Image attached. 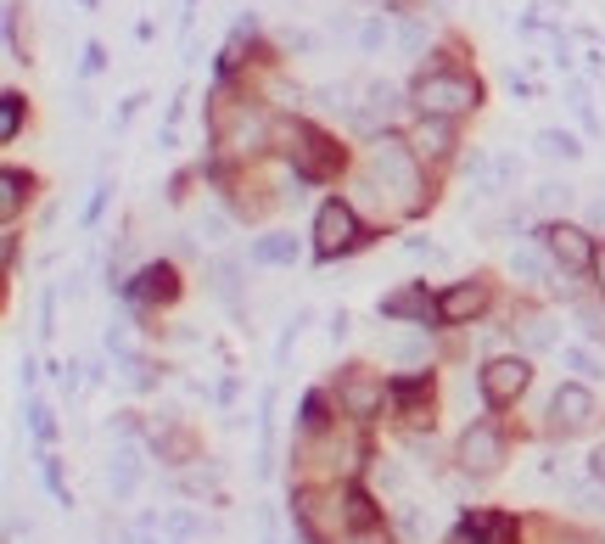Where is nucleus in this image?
<instances>
[{"mask_svg": "<svg viewBox=\"0 0 605 544\" xmlns=\"http://www.w3.org/2000/svg\"><path fill=\"white\" fill-rule=\"evenodd\" d=\"M516 343L527 348V354L555 348V320H549V315H516Z\"/></svg>", "mask_w": 605, "mask_h": 544, "instance_id": "obj_19", "label": "nucleus"}, {"mask_svg": "<svg viewBox=\"0 0 605 544\" xmlns=\"http://www.w3.org/2000/svg\"><path fill=\"white\" fill-rule=\"evenodd\" d=\"M381 45H387V23H381V17H370V23H359V51H365V57H376Z\"/></svg>", "mask_w": 605, "mask_h": 544, "instance_id": "obj_31", "label": "nucleus"}, {"mask_svg": "<svg viewBox=\"0 0 605 544\" xmlns=\"http://www.w3.org/2000/svg\"><path fill=\"white\" fill-rule=\"evenodd\" d=\"M538 158L572 163V158H583V146H577V135H566V129H538Z\"/></svg>", "mask_w": 605, "mask_h": 544, "instance_id": "obj_21", "label": "nucleus"}, {"mask_svg": "<svg viewBox=\"0 0 605 544\" xmlns=\"http://www.w3.org/2000/svg\"><path fill=\"white\" fill-rule=\"evenodd\" d=\"M432 528H437V505H404V511H398V533H404L409 544H421Z\"/></svg>", "mask_w": 605, "mask_h": 544, "instance_id": "obj_22", "label": "nucleus"}, {"mask_svg": "<svg viewBox=\"0 0 605 544\" xmlns=\"http://www.w3.org/2000/svg\"><path fill=\"white\" fill-rule=\"evenodd\" d=\"M337 399H342L348 416H376L381 399H387V387H381L376 371H348V376H342V387H337Z\"/></svg>", "mask_w": 605, "mask_h": 544, "instance_id": "obj_11", "label": "nucleus"}, {"mask_svg": "<svg viewBox=\"0 0 605 544\" xmlns=\"http://www.w3.org/2000/svg\"><path fill=\"white\" fill-rule=\"evenodd\" d=\"M225 230H230V219L219 214V208H213V214L202 208V214H197V236H202V242H225Z\"/></svg>", "mask_w": 605, "mask_h": 544, "instance_id": "obj_30", "label": "nucleus"}, {"mask_svg": "<svg viewBox=\"0 0 605 544\" xmlns=\"http://www.w3.org/2000/svg\"><path fill=\"white\" fill-rule=\"evenodd\" d=\"M572 197H577L572 186H561V180H549V186H538L533 208H544V214H561V208H572Z\"/></svg>", "mask_w": 605, "mask_h": 544, "instance_id": "obj_26", "label": "nucleus"}, {"mask_svg": "<svg viewBox=\"0 0 605 544\" xmlns=\"http://www.w3.org/2000/svg\"><path fill=\"white\" fill-rule=\"evenodd\" d=\"M398 113H404V96H398V85H387V79H370V85H365V101L353 107V124H359V129H381V124H393Z\"/></svg>", "mask_w": 605, "mask_h": 544, "instance_id": "obj_10", "label": "nucleus"}, {"mask_svg": "<svg viewBox=\"0 0 605 544\" xmlns=\"http://www.w3.org/2000/svg\"><path fill=\"white\" fill-rule=\"evenodd\" d=\"M432 309L437 303L426 298V287H404V292H393V298H381V315H404V320H432Z\"/></svg>", "mask_w": 605, "mask_h": 544, "instance_id": "obj_18", "label": "nucleus"}, {"mask_svg": "<svg viewBox=\"0 0 605 544\" xmlns=\"http://www.w3.org/2000/svg\"><path fill=\"white\" fill-rule=\"evenodd\" d=\"M17 124H23V96H12V90H6V96H0V141H12Z\"/></svg>", "mask_w": 605, "mask_h": 544, "instance_id": "obj_27", "label": "nucleus"}, {"mask_svg": "<svg viewBox=\"0 0 605 544\" xmlns=\"http://www.w3.org/2000/svg\"><path fill=\"white\" fill-rule=\"evenodd\" d=\"M359 242V214H353L348 202H325L320 214H314V253L320 258H337V253H348V247Z\"/></svg>", "mask_w": 605, "mask_h": 544, "instance_id": "obj_5", "label": "nucleus"}, {"mask_svg": "<svg viewBox=\"0 0 605 544\" xmlns=\"http://www.w3.org/2000/svg\"><path fill=\"white\" fill-rule=\"evenodd\" d=\"M0 186H6V197H0V202H6V219H12V214H17V202H23V191H29V174L6 169V174H0Z\"/></svg>", "mask_w": 605, "mask_h": 544, "instance_id": "obj_29", "label": "nucleus"}, {"mask_svg": "<svg viewBox=\"0 0 605 544\" xmlns=\"http://www.w3.org/2000/svg\"><path fill=\"white\" fill-rule=\"evenodd\" d=\"M482 309H488V287H482V281H460V287H449L443 298H437V320H449V326L477 320Z\"/></svg>", "mask_w": 605, "mask_h": 544, "instance_id": "obj_13", "label": "nucleus"}, {"mask_svg": "<svg viewBox=\"0 0 605 544\" xmlns=\"http://www.w3.org/2000/svg\"><path fill=\"white\" fill-rule=\"evenodd\" d=\"M174 292H180V275H174L169 264H146V270L135 275V298L141 303H169Z\"/></svg>", "mask_w": 605, "mask_h": 544, "instance_id": "obj_15", "label": "nucleus"}, {"mask_svg": "<svg viewBox=\"0 0 605 544\" xmlns=\"http://www.w3.org/2000/svg\"><path fill=\"white\" fill-rule=\"evenodd\" d=\"M135 483H141V449H113V460H107V494L113 500H129L135 494Z\"/></svg>", "mask_w": 605, "mask_h": 544, "instance_id": "obj_14", "label": "nucleus"}, {"mask_svg": "<svg viewBox=\"0 0 605 544\" xmlns=\"http://www.w3.org/2000/svg\"><path fill=\"white\" fill-rule=\"evenodd\" d=\"M297 258H303V242L292 230H269L253 242V264H297Z\"/></svg>", "mask_w": 605, "mask_h": 544, "instance_id": "obj_16", "label": "nucleus"}, {"mask_svg": "<svg viewBox=\"0 0 605 544\" xmlns=\"http://www.w3.org/2000/svg\"><path fill=\"white\" fill-rule=\"evenodd\" d=\"M589 472H594V483H605V444L589 455Z\"/></svg>", "mask_w": 605, "mask_h": 544, "instance_id": "obj_35", "label": "nucleus"}, {"mask_svg": "<svg viewBox=\"0 0 605 544\" xmlns=\"http://www.w3.org/2000/svg\"><path fill=\"white\" fill-rule=\"evenodd\" d=\"M527 382H533V365H527V359H493L488 371H482V393H488V404L521 399Z\"/></svg>", "mask_w": 605, "mask_h": 544, "instance_id": "obj_9", "label": "nucleus"}, {"mask_svg": "<svg viewBox=\"0 0 605 544\" xmlns=\"http://www.w3.org/2000/svg\"><path fill=\"white\" fill-rule=\"evenodd\" d=\"M169 533H180V539H185V533H197V516L174 511V516H169Z\"/></svg>", "mask_w": 605, "mask_h": 544, "instance_id": "obj_33", "label": "nucleus"}, {"mask_svg": "<svg viewBox=\"0 0 605 544\" xmlns=\"http://www.w3.org/2000/svg\"><path fill=\"white\" fill-rule=\"evenodd\" d=\"M348 331H353V320H348V315H331V343H342Z\"/></svg>", "mask_w": 605, "mask_h": 544, "instance_id": "obj_34", "label": "nucleus"}, {"mask_svg": "<svg viewBox=\"0 0 605 544\" xmlns=\"http://www.w3.org/2000/svg\"><path fill=\"white\" fill-rule=\"evenodd\" d=\"M510 270H516L521 281H544L549 253H538V247H516V253H510Z\"/></svg>", "mask_w": 605, "mask_h": 544, "instance_id": "obj_24", "label": "nucleus"}, {"mask_svg": "<svg viewBox=\"0 0 605 544\" xmlns=\"http://www.w3.org/2000/svg\"><path fill=\"white\" fill-rule=\"evenodd\" d=\"M426 45H432L426 17H404V23H398V51H404V57H421Z\"/></svg>", "mask_w": 605, "mask_h": 544, "instance_id": "obj_23", "label": "nucleus"}, {"mask_svg": "<svg viewBox=\"0 0 605 544\" xmlns=\"http://www.w3.org/2000/svg\"><path fill=\"white\" fill-rule=\"evenodd\" d=\"M544 253L555 258L566 275H589V264H594L589 236H583V230H572V225H549L544 230Z\"/></svg>", "mask_w": 605, "mask_h": 544, "instance_id": "obj_8", "label": "nucleus"}, {"mask_svg": "<svg viewBox=\"0 0 605 544\" xmlns=\"http://www.w3.org/2000/svg\"><path fill=\"white\" fill-rule=\"evenodd\" d=\"M409 253H415V258H432V264H443V258H449V253H443V247L421 242V236H409Z\"/></svg>", "mask_w": 605, "mask_h": 544, "instance_id": "obj_32", "label": "nucleus"}, {"mask_svg": "<svg viewBox=\"0 0 605 544\" xmlns=\"http://www.w3.org/2000/svg\"><path fill=\"white\" fill-rule=\"evenodd\" d=\"M387 359H393L398 371H421L426 359H432V337L426 331H404V337L387 343Z\"/></svg>", "mask_w": 605, "mask_h": 544, "instance_id": "obj_17", "label": "nucleus"}, {"mask_svg": "<svg viewBox=\"0 0 605 544\" xmlns=\"http://www.w3.org/2000/svg\"><path fill=\"white\" fill-rule=\"evenodd\" d=\"M589 225H594V230H605V197H594V202H589Z\"/></svg>", "mask_w": 605, "mask_h": 544, "instance_id": "obj_36", "label": "nucleus"}, {"mask_svg": "<svg viewBox=\"0 0 605 544\" xmlns=\"http://www.w3.org/2000/svg\"><path fill=\"white\" fill-rule=\"evenodd\" d=\"M292 505H297V528H303V539H309V544H342L353 511H342L348 500H342L337 488H303Z\"/></svg>", "mask_w": 605, "mask_h": 544, "instance_id": "obj_3", "label": "nucleus"}, {"mask_svg": "<svg viewBox=\"0 0 605 544\" xmlns=\"http://www.w3.org/2000/svg\"><path fill=\"white\" fill-rule=\"evenodd\" d=\"M465 180L477 186V197H499V191L516 180V158H488V152H471V158H465Z\"/></svg>", "mask_w": 605, "mask_h": 544, "instance_id": "obj_12", "label": "nucleus"}, {"mask_svg": "<svg viewBox=\"0 0 605 544\" xmlns=\"http://www.w3.org/2000/svg\"><path fill=\"white\" fill-rule=\"evenodd\" d=\"M415 101L426 107V118H460V113H471V107L482 101V85L471 79V73L437 68V73H421V85H415Z\"/></svg>", "mask_w": 605, "mask_h": 544, "instance_id": "obj_4", "label": "nucleus"}, {"mask_svg": "<svg viewBox=\"0 0 605 544\" xmlns=\"http://www.w3.org/2000/svg\"><path fill=\"white\" fill-rule=\"evenodd\" d=\"M600 275H605V258H600ZM600 292H605V281H600Z\"/></svg>", "mask_w": 605, "mask_h": 544, "instance_id": "obj_37", "label": "nucleus"}, {"mask_svg": "<svg viewBox=\"0 0 605 544\" xmlns=\"http://www.w3.org/2000/svg\"><path fill=\"white\" fill-rule=\"evenodd\" d=\"M594 416H600V404L583 382H566L555 399H549V427L561 432V438H577V432H589Z\"/></svg>", "mask_w": 605, "mask_h": 544, "instance_id": "obj_6", "label": "nucleus"}, {"mask_svg": "<svg viewBox=\"0 0 605 544\" xmlns=\"http://www.w3.org/2000/svg\"><path fill=\"white\" fill-rule=\"evenodd\" d=\"M213 292L230 303V309H241V287H236V258H219L213 264Z\"/></svg>", "mask_w": 605, "mask_h": 544, "instance_id": "obj_25", "label": "nucleus"}, {"mask_svg": "<svg viewBox=\"0 0 605 544\" xmlns=\"http://www.w3.org/2000/svg\"><path fill=\"white\" fill-rule=\"evenodd\" d=\"M454 146V129H449V118H426L421 129H415V152L421 158H443Z\"/></svg>", "mask_w": 605, "mask_h": 544, "instance_id": "obj_20", "label": "nucleus"}, {"mask_svg": "<svg viewBox=\"0 0 605 544\" xmlns=\"http://www.w3.org/2000/svg\"><path fill=\"white\" fill-rule=\"evenodd\" d=\"M275 146L297 163L303 180H331L337 163H342V152L331 146V135H320L314 124H297V118H281V124H275Z\"/></svg>", "mask_w": 605, "mask_h": 544, "instance_id": "obj_2", "label": "nucleus"}, {"mask_svg": "<svg viewBox=\"0 0 605 544\" xmlns=\"http://www.w3.org/2000/svg\"><path fill=\"white\" fill-rule=\"evenodd\" d=\"M454 460H460L471 477L499 472V460H505V438H499V427H493V421L465 427V432H460V449H454Z\"/></svg>", "mask_w": 605, "mask_h": 544, "instance_id": "obj_7", "label": "nucleus"}, {"mask_svg": "<svg viewBox=\"0 0 605 544\" xmlns=\"http://www.w3.org/2000/svg\"><path fill=\"white\" fill-rule=\"evenodd\" d=\"M370 186L381 191V202L393 197L398 214H415V208H426V180H421V163H415V152L398 141H376V152H370Z\"/></svg>", "mask_w": 605, "mask_h": 544, "instance_id": "obj_1", "label": "nucleus"}, {"mask_svg": "<svg viewBox=\"0 0 605 544\" xmlns=\"http://www.w3.org/2000/svg\"><path fill=\"white\" fill-rule=\"evenodd\" d=\"M566 371H577V382H594V376H605L600 359H594L589 348H566Z\"/></svg>", "mask_w": 605, "mask_h": 544, "instance_id": "obj_28", "label": "nucleus"}]
</instances>
